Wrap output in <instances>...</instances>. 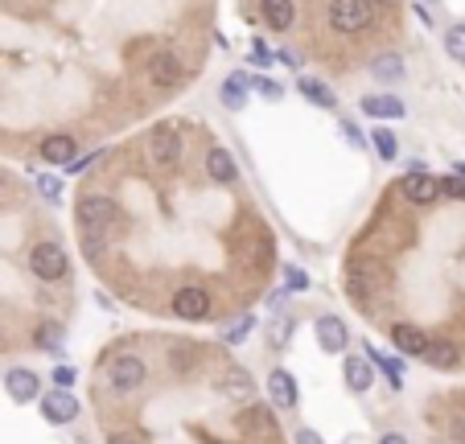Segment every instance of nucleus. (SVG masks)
<instances>
[{
  "instance_id": "5",
  "label": "nucleus",
  "mask_w": 465,
  "mask_h": 444,
  "mask_svg": "<svg viewBox=\"0 0 465 444\" xmlns=\"http://www.w3.org/2000/svg\"><path fill=\"white\" fill-rule=\"evenodd\" d=\"M37 407H42V415L50 423H70V420H78V412H83L70 387H54V391L37 395Z\"/></svg>"
},
{
  "instance_id": "38",
  "label": "nucleus",
  "mask_w": 465,
  "mask_h": 444,
  "mask_svg": "<svg viewBox=\"0 0 465 444\" xmlns=\"http://www.w3.org/2000/svg\"><path fill=\"white\" fill-rule=\"evenodd\" d=\"M108 444H136V436H128V432H111Z\"/></svg>"
},
{
  "instance_id": "16",
  "label": "nucleus",
  "mask_w": 465,
  "mask_h": 444,
  "mask_svg": "<svg viewBox=\"0 0 465 444\" xmlns=\"http://www.w3.org/2000/svg\"><path fill=\"white\" fill-rule=\"evenodd\" d=\"M75 157H78V140L75 136L58 132V136L42 140V160H50V165H70Z\"/></svg>"
},
{
  "instance_id": "2",
  "label": "nucleus",
  "mask_w": 465,
  "mask_h": 444,
  "mask_svg": "<svg viewBox=\"0 0 465 444\" xmlns=\"http://www.w3.org/2000/svg\"><path fill=\"white\" fill-rule=\"evenodd\" d=\"M371 21H375L371 0H330V25L338 33H363Z\"/></svg>"
},
{
  "instance_id": "20",
  "label": "nucleus",
  "mask_w": 465,
  "mask_h": 444,
  "mask_svg": "<svg viewBox=\"0 0 465 444\" xmlns=\"http://www.w3.org/2000/svg\"><path fill=\"white\" fill-rule=\"evenodd\" d=\"M177 74H182V62H177V53L161 50V53H152V62H149V78L157 86H174L177 83Z\"/></svg>"
},
{
  "instance_id": "6",
  "label": "nucleus",
  "mask_w": 465,
  "mask_h": 444,
  "mask_svg": "<svg viewBox=\"0 0 465 444\" xmlns=\"http://www.w3.org/2000/svg\"><path fill=\"white\" fill-rule=\"evenodd\" d=\"M314 338L325 354H347L350 349V329H347V321L334 317V313H322V317L314 321Z\"/></svg>"
},
{
  "instance_id": "23",
  "label": "nucleus",
  "mask_w": 465,
  "mask_h": 444,
  "mask_svg": "<svg viewBox=\"0 0 465 444\" xmlns=\"http://www.w3.org/2000/svg\"><path fill=\"white\" fill-rule=\"evenodd\" d=\"M363 354H367V358L375 362V370H383V374H388V382L400 391V387H404V362L400 358H388V354H379V349H371V346L363 349Z\"/></svg>"
},
{
  "instance_id": "31",
  "label": "nucleus",
  "mask_w": 465,
  "mask_h": 444,
  "mask_svg": "<svg viewBox=\"0 0 465 444\" xmlns=\"http://www.w3.org/2000/svg\"><path fill=\"white\" fill-rule=\"evenodd\" d=\"M284 284H289V292H305V288H309V275H305L297 264H289L284 267Z\"/></svg>"
},
{
  "instance_id": "13",
  "label": "nucleus",
  "mask_w": 465,
  "mask_h": 444,
  "mask_svg": "<svg viewBox=\"0 0 465 444\" xmlns=\"http://www.w3.org/2000/svg\"><path fill=\"white\" fill-rule=\"evenodd\" d=\"M367 74L375 78V83H404V74H408V62H404L400 53H379V58H371Z\"/></svg>"
},
{
  "instance_id": "41",
  "label": "nucleus",
  "mask_w": 465,
  "mask_h": 444,
  "mask_svg": "<svg viewBox=\"0 0 465 444\" xmlns=\"http://www.w3.org/2000/svg\"><path fill=\"white\" fill-rule=\"evenodd\" d=\"M453 436H457V444H465V423H457V428H453Z\"/></svg>"
},
{
  "instance_id": "35",
  "label": "nucleus",
  "mask_w": 465,
  "mask_h": 444,
  "mask_svg": "<svg viewBox=\"0 0 465 444\" xmlns=\"http://www.w3.org/2000/svg\"><path fill=\"white\" fill-rule=\"evenodd\" d=\"M251 62H256V66H272V62H276V53H272L264 42H256V45H251Z\"/></svg>"
},
{
  "instance_id": "1",
  "label": "nucleus",
  "mask_w": 465,
  "mask_h": 444,
  "mask_svg": "<svg viewBox=\"0 0 465 444\" xmlns=\"http://www.w3.org/2000/svg\"><path fill=\"white\" fill-rule=\"evenodd\" d=\"M78 226H83V234H91V239H103V234L111 231L119 222V210L111 198H99V193H87V198L78 201Z\"/></svg>"
},
{
  "instance_id": "11",
  "label": "nucleus",
  "mask_w": 465,
  "mask_h": 444,
  "mask_svg": "<svg viewBox=\"0 0 465 444\" xmlns=\"http://www.w3.org/2000/svg\"><path fill=\"white\" fill-rule=\"evenodd\" d=\"M268 399L276 403L281 412H289V407H297V403H301L297 379H292L289 370H272V374H268Z\"/></svg>"
},
{
  "instance_id": "8",
  "label": "nucleus",
  "mask_w": 465,
  "mask_h": 444,
  "mask_svg": "<svg viewBox=\"0 0 465 444\" xmlns=\"http://www.w3.org/2000/svg\"><path fill=\"white\" fill-rule=\"evenodd\" d=\"M4 391H9L12 403H37V395H42V379H37V370L12 366V370H4Z\"/></svg>"
},
{
  "instance_id": "34",
  "label": "nucleus",
  "mask_w": 465,
  "mask_h": 444,
  "mask_svg": "<svg viewBox=\"0 0 465 444\" xmlns=\"http://www.w3.org/2000/svg\"><path fill=\"white\" fill-rule=\"evenodd\" d=\"M75 379H78V370L75 366H54V387H75Z\"/></svg>"
},
{
  "instance_id": "36",
  "label": "nucleus",
  "mask_w": 465,
  "mask_h": 444,
  "mask_svg": "<svg viewBox=\"0 0 465 444\" xmlns=\"http://www.w3.org/2000/svg\"><path fill=\"white\" fill-rule=\"evenodd\" d=\"M342 132H347V140L355 148H367V136H363V132H358V124H350V119H342Z\"/></svg>"
},
{
  "instance_id": "21",
  "label": "nucleus",
  "mask_w": 465,
  "mask_h": 444,
  "mask_svg": "<svg viewBox=\"0 0 465 444\" xmlns=\"http://www.w3.org/2000/svg\"><path fill=\"white\" fill-rule=\"evenodd\" d=\"M420 358L428 362V366H433V370H453L461 354H457V346H453V341H428Z\"/></svg>"
},
{
  "instance_id": "37",
  "label": "nucleus",
  "mask_w": 465,
  "mask_h": 444,
  "mask_svg": "<svg viewBox=\"0 0 465 444\" xmlns=\"http://www.w3.org/2000/svg\"><path fill=\"white\" fill-rule=\"evenodd\" d=\"M292 444H325V440L314 432V428H297V432H292Z\"/></svg>"
},
{
  "instance_id": "32",
  "label": "nucleus",
  "mask_w": 465,
  "mask_h": 444,
  "mask_svg": "<svg viewBox=\"0 0 465 444\" xmlns=\"http://www.w3.org/2000/svg\"><path fill=\"white\" fill-rule=\"evenodd\" d=\"M251 91H260V95L272 99V103H276V99H284V86L272 83V78H251Z\"/></svg>"
},
{
  "instance_id": "29",
  "label": "nucleus",
  "mask_w": 465,
  "mask_h": 444,
  "mask_svg": "<svg viewBox=\"0 0 465 444\" xmlns=\"http://www.w3.org/2000/svg\"><path fill=\"white\" fill-rule=\"evenodd\" d=\"M268 338H272V346H276V349L289 346V338H292V317H289V313H276V317H272Z\"/></svg>"
},
{
  "instance_id": "24",
  "label": "nucleus",
  "mask_w": 465,
  "mask_h": 444,
  "mask_svg": "<svg viewBox=\"0 0 465 444\" xmlns=\"http://www.w3.org/2000/svg\"><path fill=\"white\" fill-rule=\"evenodd\" d=\"M152 157H157V165H174L182 157V140L174 132H161V136L152 140Z\"/></svg>"
},
{
  "instance_id": "27",
  "label": "nucleus",
  "mask_w": 465,
  "mask_h": 444,
  "mask_svg": "<svg viewBox=\"0 0 465 444\" xmlns=\"http://www.w3.org/2000/svg\"><path fill=\"white\" fill-rule=\"evenodd\" d=\"M445 53H449L453 62L465 66V21H457V25L445 29Z\"/></svg>"
},
{
  "instance_id": "3",
  "label": "nucleus",
  "mask_w": 465,
  "mask_h": 444,
  "mask_svg": "<svg viewBox=\"0 0 465 444\" xmlns=\"http://www.w3.org/2000/svg\"><path fill=\"white\" fill-rule=\"evenodd\" d=\"M144 379H149V366H144V358H136V354H119V358H111V366H108V387H111L116 395L141 391Z\"/></svg>"
},
{
  "instance_id": "19",
  "label": "nucleus",
  "mask_w": 465,
  "mask_h": 444,
  "mask_svg": "<svg viewBox=\"0 0 465 444\" xmlns=\"http://www.w3.org/2000/svg\"><path fill=\"white\" fill-rule=\"evenodd\" d=\"M218 395H227V399H239V403H248L251 395H256V382H251L248 370H231V374H223L218 379Z\"/></svg>"
},
{
  "instance_id": "18",
  "label": "nucleus",
  "mask_w": 465,
  "mask_h": 444,
  "mask_svg": "<svg viewBox=\"0 0 465 444\" xmlns=\"http://www.w3.org/2000/svg\"><path fill=\"white\" fill-rule=\"evenodd\" d=\"M206 173H210L218 185H231V181L239 177V165L227 148H210V152H206Z\"/></svg>"
},
{
  "instance_id": "40",
  "label": "nucleus",
  "mask_w": 465,
  "mask_h": 444,
  "mask_svg": "<svg viewBox=\"0 0 465 444\" xmlns=\"http://www.w3.org/2000/svg\"><path fill=\"white\" fill-rule=\"evenodd\" d=\"M281 300H284V288H276V292L268 296V308H276V313H281Z\"/></svg>"
},
{
  "instance_id": "39",
  "label": "nucleus",
  "mask_w": 465,
  "mask_h": 444,
  "mask_svg": "<svg viewBox=\"0 0 465 444\" xmlns=\"http://www.w3.org/2000/svg\"><path fill=\"white\" fill-rule=\"evenodd\" d=\"M379 444H408V436H400V432H388V436H379Z\"/></svg>"
},
{
  "instance_id": "9",
  "label": "nucleus",
  "mask_w": 465,
  "mask_h": 444,
  "mask_svg": "<svg viewBox=\"0 0 465 444\" xmlns=\"http://www.w3.org/2000/svg\"><path fill=\"white\" fill-rule=\"evenodd\" d=\"M342 379H347V391L367 395L371 382H375V362H371L367 354H350V358L342 362Z\"/></svg>"
},
{
  "instance_id": "22",
  "label": "nucleus",
  "mask_w": 465,
  "mask_h": 444,
  "mask_svg": "<svg viewBox=\"0 0 465 444\" xmlns=\"http://www.w3.org/2000/svg\"><path fill=\"white\" fill-rule=\"evenodd\" d=\"M297 91H301V95L309 99L314 107H325V111H334V107H338V95L325 83H317V78H297Z\"/></svg>"
},
{
  "instance_id": "30",
  "label": "nucleus",
  "mask_w": 465,
  "mask_h": 444,
  "mask_svg": "<svg viewBox=\"0 0 465 444\" xmlns=\"http://www.w3.org/2000/svg\"><path fill=\"white\" fill-rule=\"evenodd\" d=\"M33 181H37V190H42V198L50 201V206L62 201V181L58 177H50V173H33Z\"/></svg>"
},
{
  "instance_id": "4",
  "label": "nucleus",
  "mask_w": 465,
  "mask_h": 444,
  "mask_svg": "<svg viewBox=\"0 0 465 444\" xmlns=\"http://www.w3.org/2000/svg\"><path fill=\"white\" fill-rule=\"evenodd\" d=\"M29 272L37 275V280H45V284H58V280H66V272H70V259H66V251L58 243H37L29 251Z\"/></svg>"
},
{
  "instance_id": "25",
  "label": "nucleus",
  "mask_w": 465,
  "mask_h": 444,
  "mask_svg": "<svg viewBox=\"0 0 465 444\" xmlns=\"http://www.w3.org/2000/svg\"><path fill=\"white\" fill-rule=\"evenodd\" d=\"M367 140L375 144L379 160H396V157H400V144H396V132H391V127H375Z\"/></svg>"
},
{
  "instance_id": "15",
  "label": "nucleus",
  "mask_w": 465,
  "mask_h": 444,
  "mask_svg": "<svg viewBox=\"0 0 465 444\" xmlns=\"http://www.w3.org/2000/svg\"><path fill=\"white\" fill-rule=\"evenodd\" d=\"M391 346L400 349V354H412V358H420L424 346H428V333H424L420 325H391Z\"/></svg>"
},
{
  "instance_id": "33",
  "label": "nucleus",
  "mask_w": 465,
  "mask_h": 444,
  "mask_svg": "<svg viewBox=\"0 0 465 444\" xmlns=\"http://www.w3.org/2000/svg\"><path fill=\"white\" fill-rule=\"evenodd\" d=\"M441 193H449V198H457V201H465V177H449V181H441Z\"/></svg>"
},
{
  "instance_id": "43",
  "label": "nucleus",
  "mask_w": 465,
  "mask_h": 444,
  "mask_svg": "<svg viewBox=\"0 0 465 444\" xmlns=\"http://www.w3.org/2000/svg\"><path fill=\"white\" fill-rule=\"evenodd\" d=\"M371 4H388V0H371Z\"/></svg>"
},
{
  "instance_id": "14",
  "label": "nucleus",
  "mask_w": 465,
  "mask_h": 444,
  "mask_svg": "<svg viewBox=\"0 0 465 444\" xmlns=\"http://www.w3.org/2000/svg\"><path fill=\"white\" fill-rule=\"evenodd\" d=\"M218 99H223V107H231V111H243L251 99V74H231V78H223Z\"/></svg>"
},
{
  "instance_id": "28",
  "label": "nucleus",
  "mask_w": 465,
  "mask_h": 444,
  "mask_svg": "<svg viewBox=\"0 0 465 444\" xmlns=\"http://www.w3.org/2000/svg\"><path fill=\"white\" fill-rule=\"evenodd\" d=\"M251 329H256V317H251V313H239V317L223 329V341H227V346H239V341L248 338Z\"/></svg>"
},
{
  "instance_id": "7",
  "label": "nucleus",
  "mask_w": 465,
  "mask_h": 444,
  "mask_svg": "<svg viewBox=\"0 0 465 444\" xmlns=\"http://www.w3.org/2000/svg\"><path fill=\"white\" fill-rule=\"evenodd\" d=\"M400 193H404L408 201H416V206H433V201L441 198V181H436L428 169H408V177H404Z\"/></svg>"
},
{
  "instance_id": "42",
  "label": "nucleus",
  "mask_w": 465,
  "mask_h": 444,
  "mask_svg": "<svg viewBox=\"0 0 465 444\" xmlns=\"http://www.w3.org/2000/svg\"><path fill=\"white\" fill-rule=\"evenodd\" d=\"M453 173H457V177H465V160H457V165H453Z\"/></svg>"
},
{
  "instance_id": "12",
  "label": "nucleus",
  "mask_w": 465,
  "mask_h": 444,
  "mask_svg": "<svg viewBox=\"0 0 465 444\" xmlns=\"http://www.w3.org/2000/svg\"><path fill=\"white\" fill-rule=\"evenodd\" d=\"M260 17L272 33H284L297 21V4H292V0H260Z\"/></svg>"
},
{
  "instance_id": "44",
  "label": "nucleus",
  "mask_w": 465,
  "mask_h": 444,
  "mask_svg": "<svg viewBox=\"0 0 465 444\" xmlns=\"http://www.w3.org/2000/svg\"><path fill=\"white\" fill-rule=\"evenodd\" d=\"M433 4H436V0H433Z\"/></svg>"
},
{
  "instance_id": "26",
  "label": "nucleus",
  "mask_w": 465,
  "mask_h": 444,
  "mask_svg": "<svg viewBox=\"0 0 465 444\" xmlns=\"http://www.w3.org/2000/svg\"><path fill=\"white\" fill-rule=\"evenodd\" d=\"M33 341L42 349H50V354H62V325H58V321H42L37 333H33Z\"/></svg>"
},
{
  "instance_id": "10",
  "label": "nucleus",
  "mask_w": 465,
  "mask_h": 444,
  "mask_svg": "<svg viewBox=\"0 0 465 444\" xmlns=\"http://www.w3.org/2000/svg\"><path fill=\"white\" fill-rule=\"evenodd\" d=\"M174 313L182 321H206L210 317V296L202 288H177L174 292Z\"/></svg>"
},
{
  "instance_id": "17",
  "label": "nucleus",
  "mask_w": 465,
  "mask_h": 444,
  "mask_svg": "<svg viewBox=\"0 0 465 444\" xmlns=\"http://www.w3.org/2000/svg\"><path fill=\"white\" fill-rule=\"evenodd\" d=\"M358 107H363L371 119H404L408 116L404 99H396V95H363V103Z\"/></svg>"
}]
</instances>
